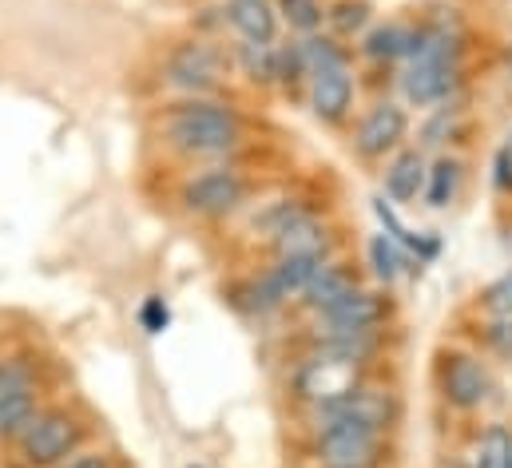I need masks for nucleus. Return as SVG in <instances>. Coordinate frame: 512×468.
Segmentation results:
<instances>
[{
  "mask_svg": "<svg viewBox=\"0 0 512 468\" xmlns=\"http://www.w3.org/2000/svg\"><path fill=\"white\" fill-rule=\"evenodd\" d=\"M20 385H32V369L24 365V361H0V397L4 393H12V389H20Z\"/></svg>",
  "mask_w": 512,
  "mask_h": 468,
  "instance_id": "nucleus-30",
  "label": "nucleus"
},
{
  "mask_svg": "<svg viewBox=\"0 0 512 468\" xmlns=\"http://www.w3.org/2000/svg\"><path fill=\"white\" fill-rule=\"evenodd\" d=\"M370 262H374V274L382 282H393L401 274V266H405V254L397 250V242L389 234H374L370 238Z\"/></svg>",
  "mask_w": 512,
  "mask_h": 468,
  "instance_id": "nucleus-26",
  "label": "nucleus"
},
{
  "mask_svg": "<svg viewBox=\"0 0 512 468\" xmlns=\"http://www.w3.org/2000/svg\"><path fill=\"white\" fill-rule=\"evenodd\" d=\"M306 215H310V207H306V203H298V199H282V203H270L266 211H258L251 227L262 231L270 242H274V238L286 231L290 223H298V219H306Z\"/></svg>",
  "mask_w": 512,
  "mask_h": 468,
  "instance_id": "nucleus-22",
  "label": "nucleus"
},
{
  "mask_svg": "<svg viewBox=\"0 0 512 468\" xmlns=\"http://www.w3.org/2000/svg\"><path fill=\"white\" fill-rule=\"evenodd\" d=\"M167 143L179 155L191 159H215V155H231L243 143V116L227 104L191 96L187 104H175L163 123Z\"/></svg>",
  "mask_w": 512,
  "mask_h": 468,
  "instance_id": "nucleus-1",
  "label": "nucleus"
},
{
  "mask_svg": "<svg viewBox=\"0 0 512 468\" xmlns=\"http://www.w3.org/2000/svg\"><path fill=\"white\" fill-rule=\"evenodd\" d=\"M298 48H302L306 76H318V72H330V68H346V52L334 40H326V36H310Z\"/></svg>",
  "mask_w": 512,
  "mask_h": 468,
  "instance_id": "nucleus-23",
  "label": "nucleus"
},
{
  "mask_svg": "<svg viewBox=\"0 0 512 468\" xmlns=\"http://www.w3.org/2000/svg\"><path fill=\"white\" fill-rule=\"evenodd\" d=\"M227 24L239 32L243 44H274L278 36V8L270 0H231Z\"/></svg>",
  "mask_w": 512,
  "mask_h": 468,
  "instance_id": "nucleus-14",
  "label": "nucleus"
},
{
  "mask_svg": "<svg viewBox=\"0 0 512 468\" xmlns=\"http://www.w3.org/2000/svg\"><path fill=\"white\" fill-rule=\"evenodd\" d=\"M326 262H330V254H286L270 270H262V282L274 294V302L282 306L286 298H302V290L318 278V270Z\"/></svg>",
  "mask_w": 512,
  "mask_h": 468,
  "instance_id": "nucleus-11",
  "label": "nucleus"
},
{
  "mask_svg": "<svg viewBox=\"0 0 512 468\" xmlns=\"http://www.w3.org/2000/svg\"><path fill=\"white\" fill-rule=\"evenodd\" d=\"M139 322H143V330H147V334H163V330H167V322H171L167 302H163V298H147V302H143V310H139Z\"/></svg>",
  "mask_w": 512,
  "mask_h": 468,
  "instance_id": "nucleus-29",
  "label": "nucleus"
},
{
  "mask_svg": "<svg viewBox=\"0 0 512 468\" xmlns=\"http://www.w3.org/2000/svg\"><path fill=\"white\" fill-rule=\"evenodd\" d=\"M393 413H397V405H393V397H389V393L362 385L358 393L342 397L338 405L318 409V425H362V429L385 433V425L393 421Z\"/></svg>",
  "mask_w": 512,
  "mask_h": 468,
  "instance_id": "nucleus-8",
  "label": "nucleus"
},
{
  "mask_svg": "<svg viewBox=\"0 0 512 468\" xmlns=\"http://www.w3.org/2000/svg\"><path fill=\"white\" fill-rule=\"evenodd\" d=\"M191 468H203V465H191Z\"/></svg>",
  "mask_w": 512,
  "mask_h": 468,
  "instance_id": "nucleus-34",
  "label": "nucleus"
},
{
  "mask_svg": "<svg viewBox=\"0 0 512 468\" xmlns=\"http://www.w3.org/2000/svg\"><path fill=\"white\" fill-rule=\"evenodd\" d=\"M84 441V425L68 409H44L20 437V457L32 468H52L68 461Z\"/></svg>",
  "mask_w": 512,
  "mask_h": 468,
  "instance_id": "nucleus-3",
  "label": "nucleus"
},
{
  "mask_svg": "<svg viewBox=\"0 0 512 468\" xmlns=\"http://www.w3.org/2000/svg\"><path fill=\"white\" fill-rule=\"evenodd\" d=\"M457 187H461V163L457 159H437L429 167V179H425L429 207H449L457 199Z\"/></svg>",
  "mask_w": 512,
  "mask_h": 468,
  "instance_id": "nucleus-20",
  "label": "nucleus"
},
{
  "mask_svg": "<svg viewBox=\"0 0 512 468\" xmlns=\"http://www.w3.org/2000/svg\"><path fill=\"white\" fill-rule=\"evenodd\" d=\"M239 64H243V72L251 76V80H262V84H270V80H278V48L274 44H239Z\"/></svg>",
  "mask_w": 512,
  "mask_h": 468,
  "instance_id": "nucleus-24",
  "label": "nucleus"
},
{
  "mask_svg": "<svg viewBox=\"0 0 512 468\" xmlns=\"http://www.w3.org/2000/svg\"><path fill=\"white\" fill-rule=\"evenodd\" d=\"M278 8V16L294 28V32H318L322 28V20H326V8H322V0H278L274 4Z\"/></svg>",
  "mask_w": 512,
  "mask_h": 468,
  "instance_id": "nucleus-25",
  "label": "nucleus"
},
{
  "mask_svg": "<svg viewBox=\"0 0 512 468\" xmlns=\"http://www.w3.org/2000/svg\"><path fill=\"white\" fill-rule=\"evenodd\" d=\"M489 393H493V377H489V369L477 357L453 353L445 361V397H449V405L477 409V405L489 401Z\"/></svg>",
  "mask_w": 512,
  "mask_h": 468,
  "instance_id": "nucleus-10",
  "label": "nucleus"
},
{
  "mask_svg": "<svg viewBox=\"0 0 512 468\" xmlns=\"http://www.w3.org/2000/svg\"><path fill=\"white\" fill-rule=\"evenodd\" d=\"M425 179H429V171H425L421 151H401V155L385 167V191H389L397 203H413V199L425 191Z\"/></svg>",
  "mask_w": 512,
  "mask_h": 468,
  "instance_id": "nucleus-16",
  "label": "nucleus"
},
{
  "mask_svg": "<svg viewBox=\"0 0 512 468\" xmlns=\"http://www.w3.org/2000/svg\"><path fill=\"white\" fill-rule=\"evenodd\" d=\"M167 80L187 96H211L227 80V56L207 40H187L167 56Z\"/></svg>",
  "mask_w": 512,
  "mask_h": 468,
  "instance_id": "nucleus-4",
  "label": "nucleus"
},
{
  "mask_svg": "<svg viewBox=\"0 0 512 468\" xmlns=\"http://www.w3.org/2000/svg\"><path fill=\"white\" fill-rule=\"evenodd\" d=\"M505 155H509V159H512V143H509V147H505Z\"/></svg>",
  "mask_w": 512,
  "mask_h": 468,
  "instance_id": "nucleus-33",
  "label": "nucleus"
},
{
  "mask_svg": "<svg viewBox=\"0 0 512 468\" xmlns=\"http://www.w3.org/2000/svg\"><path fill=\"white\" fill-rule=\"evenodd\" d=\"M64 468H112V461L104 457V453H84V457H76V461H68Z\"/></svg>",
  "mask_w": 512,
  "mask_h": 468,
  "instance_id": "nucleus-32",
  "label": "nucleus"
},
{
  "mask_svg": "<svg viewBox=\"0 0 512 468\" xmlns=\"http://www.w3.org/2000/svg\"><path fill=\"white\" fill-rule=\"evenodd\" d=\"M469 468H512V433L509 429H489L477 445Z\"/></svg>",
  "mask_w": 512,
  "mask_h": 468,
  "instance_id": "nucleus-21",
  "label": "nucleus"
},
{
  "mask_svg": "<svg viewBox=\"0 0 512 468\" xmlns=\"http://www.w3.org/2000/svg\"><path fill=\"white\" fill-rule=\"evenodd\" d=\"M405 127H409V119H405V112H401L397 104H378L370 116L362 119L354 147H358V155H366V159H382L385 151H393V147L405 139Z\"/></svg>",
  "mask_w": 512,
  "mask_h": 468,
  "instance_id": "nucleus-12",
  "label": "nucleus"
},
{
  "mask_svg": "<svg viewBox=\"0 0 512 468\" xmlns=\"http://www.w3.org/2000/svg\"><path fill=\"white\" fill-rule=\"evenodd\" d=\"M247 195L251 183L231 167H215L183 183V207L199 219H227L247 203Z\"/></svg>",
  "mask_w": 512,
  "mask_h": 468,
  "instance_id": "nucleus-5",
  "label": "nucleus"
},
{
  "mask_svg": "<svg viewBox=\"0 0 512 468\" xmlns=\"http://www.w3.org/2000/svg\"><path fill=\"white\" fill-rule=\"evenodd\" d=\"M485 310L497 314V318H512V270H505L497 282H489V290L481 294Z\"/></svg>",
  "mask_w": 512,
  "mask_h": 468,
  "instance_id": "nucleus-27",
  "label": "nucleus"
},
{
  "mask_svg": "<svg viewBox=\"0 0 512 468\" xmlns=\"http://www.w3.org/2000/svg\"><path fill=\"white\" fill-rule=\"evenodd\" d=\"M354 104V76L350 68H330V72H318L310 76V108L322 123H338L346 119Z\"/></svg>",
  "mask_w": 512,
  "mask_h": 468,
  "instance_id": "nucleus-13",
  "label": "nucleus"
},
{
  "mask_svg": "<svg viewBox=\"0 0 512 468\" xmlns=\"http://www.w3.org/2000/svg\"><path fill=\"white\" fill-rule=\"evenodd\" d=\"M36 389L32 385H20V389H12V393H4L0 397V445L4 441H20L24 437V429L36 421Z\"/></svg>",
  "mask_w": 512,
  "mask_h": 468,
  "instance_id": "nucleus-17",
  "label": "nucleus"
},
{
  "mask_svg": "<svg viewBox=\"0 0 512 468\" xmlns=\"http://www.w3.org/2000/svg\"><path fill=\"white\" fill-rule=\"evenodd\" d=\"M366 56L370 60H401V56H413L417 48V32L405 28V24H382L366 36Z\"/></svg>",
  "mask_w": 512,
  "mask_h": 468,
  "instance_id": "nucleus-19",
  "label": "nucleus"
},
{
  "mask_svg": "<svg viewBox=\"0 0 512 468\" xmlns=\"http://www.w3.org/2000/svg\"><path fill=\"white\" fill-rule=\"evenodd\" d=\"M362 385H366V361L342 350H330V346H318L290 373V393L314 409L338 405L342 397L358 393Z\"/></svg>",
  "mask_w": 512,
  "mask_h": 468,
  "instance_id": "nucleus-2",
  "label": "nucleus"
},
{
  "mask_svg": "<svg viewBox=\"0 0 512 468\" xmlns=\"http://www.w3.org/2000/svg\"><path fill=\"white\" fill-rule=\"evenodd\" d=\"M274 250H278V258H286V254H330V234L314 215H306L274 238Z\"/></svg>",
  "mask_w": 512,
  "mask_h": 468,
  "instance_id": "nucleus-18",
  "label": "nucleus"
},
{
  "mask_svg": "<svg viewBox=\"0 0 512 468\" xmlns=\"http://www.w3.org/2000/svg\"><path fill=\"white\" fill-rule=\"evenodd\" d=\"M350 290H358L354 274H350L346 266H338V262H326V266L318 270V278L302 290V306H306V310H314V314H326V310H330V306H338Z\"/></svg>",
  "mask_w": 512,
  "mask_h": 468,
  "instance_id": "nucleus-15",
  "label": "nucleus"
},
{
  "mask_svg": "<svg viewBox=\"0 0 512 468\" xmlns=\"http://www.w3.org/2000/svg\"><path fill=\"white\" fill-rule=\"evenodd\" d=\"M485 342L501 357H512V318H497L489 330H485Z\"/></svg>",
  "mask_w": 512,
  "mask_h": 468,
  "instance_id": "nucleus-31",
  "label": "nucleus"
},
{
  "mask_svg": "<svg viewBox=\"0 0 512 468\" xmlns=\"http://www.w3.org/2000/svg\"><path fill=\"white\" fill-rule=\"evenodd\" d=\"M453 84H457V64L453 60H429V56H417L409 64V72L401 76V92L417 108H429V104L449 100Z\"/></svg>",
  "mask_w": 512,
  "mask_h": 468,
  "instance_id": "nucleus-9",
  "label": "nucleus"
},
{
  "mask_svg": "<svg viewBox=\"0 0 512 468\" xmlns=\"http://www.w3.org/2000/svg\"><path fill=\"white\" fill-rule=\"evenodd\" d=\"M342 32H358L366 20H370V8L362 4V0H346V4H338L334 12H326Z\"/></svg>",
  "mask_w": 512,
  "mask_h": 468,
  "instance_id": "nucleus-28",
  "label": "nucleus"
},
{
  "mask_svg": "<svg viewBox=\"0 0 512 468\" xmlns=\"http://www.w3.org/2000/svg\"><path fill=\"white\" fill-rule=\"evenodd\" d=\"M314 453L322 468H378L382 465V433L362 425H318Z\"/></svg>",
  "mask_w": 512,
  "mask_h": 468,
  "instance_id": "nucleus-6",
  "label": "nucleus"
},
{
  "mask_svg": "<svg viewBox=\"0 0 512 468\" xmlns=\"http://www.w3.org/2000/svg\"><path fill=\"white\" fill-rule=\"evenodd\" d=\"M385 318V302L370 290H350L338 306L318 314V342H338V338H374L378 322Z\"/></svg>",
  "mask_w": 512,
  "mask_h": 468,
  "instance_id": "nucleus-7",
  "label": "nucleus"
}]
</instances>
